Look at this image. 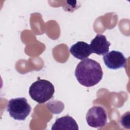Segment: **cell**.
Instances as JSON below:
<instances>
[{
    "label": "cell",
    "instance_id": "6da1fadb",
    "mask_svg": "<svg viewBox=\"0 0 130 130\" xmlns=\"http://www.w3.org/2000/svg\"><path fill=\"white\" fill-rule=\"evenodd\" d=\"M75 75L80 84L85 87H92L102 79L103 73L99 62L90 58H85L77 66Z\"/></svg>",
    "mask_w": 130,
    "mask_h": 130
},
{
    "label": "cell",
    "instance_id": "7a4b0ae2",
    "mask_svg": "<svg viewBox=\"0 0 130 130\" xmlns=\"http://www.w3.org/2000/svg\"><path fill=\"white\" fill-rule=\"evenodd\" d=\"M54 85L50 81L39 79L29 87V94L31 98L39 104L44 103L51 99L54 94Z\"/></svg>",
    "mask_w": 130,
    "mask_h": 130
},
{
    "label": "cell",
    "instance_id": "3957f363",
    "mask_svg": "<svg viewBox=\"0 0 130 130\" xmlns=\"http://www.w3.org/2000/svg\"><path fill=\"white\" fill-rule=\"evenodd\" d=\"M31 108L24 98H17L9 101L7 110L15 120H24L31 112Z\"/></svg>",
    "mask_w": 130,
    "mask_h": 130
},
{
    "label": "cell",
    "instance_id": "277c9868",
    "mask_svg": "<svg viewBox=\"0 0 130 130\" xmlns=\"http://www.w3.org/2000/svg\"><path fill=\"white\" fill-rule=\"evenodd\" d=\"M86 120L89 126L94 128H101L107 123V114L101 106H94L87 112Z\"/></svg>",
    "mask_w": 130,
    "mask_h": 130
},
{
    "label": "cell",
    "instance_id": "5b68a950",
    "mask_svg": "<svg viewBox=\"0 0 130 130\" xmlns=\"http://www.w3.org/2000/svg\"><path fill=\"white\" fill-rule=\"evenodd\" d=\"M126 60L122 53L116 50H112L103 56L104 63L107 68L112 70L125 67Z\"/></svg>",
    "mask_w": 130,
    "mask_h": 130
},
{
    "label": "cell",
    "instance_id": "8992f818",
    "mask_svg": "<svg viewBox=\"0 0 130 130\" xmlns=\"http://www.w3.org/2000/svg\"><path fill=\"white\" fill-rule=\"evenodd\" d=\"M110 44V43L107 41L105 36L102 34H98L91 40L90 47L92 53L102 55L108 52Z\"/></svg>",
    "mask_w": 130,
    "mask_h": 130
},
{
    "label": "cell",
    "instance_id": "52a82bcc",
    "mask_svg": "<svg viewBox=\"0 0 130 130\" xmlns=\"http://www.w3.org/2000/svg\"><path fill=\"white\" fill-rule=\"evenodd\" d=\"M69 51L75 58L80 60L87 58L92 53L90 45L83 41L77 42L73 45Z\"/></svg>",
    "mask_w": 130,
    "mask_h": 130
},
{
    "label": "cell",
    "instance_id": "ba28073f",
    "mask_svg": "<svg viewBox=\"0 0 130 130\" xmlns=\"http://www.w3.org/2000/svg\"><path fill=\"white\" fill-rule=\"evenodd\" d=\"M78 125L76 120L71 116L66 115L56 119L51 129L78 130Z\"/></svg>",
    "mask_w": 130,
    "mask_h": 130
},
{
    "label": "cell",
    "instance_id": "9c48e42d",
    "mask_svg": "<svg viewBox=\"0 0 130 130\" xmlns=\"http://www.w3.org/2000/svg\"><path fill=\"white\" fill-rule=\"evenodd\" d=\"M129 112L124 113L120 118V122L121 125L123 126L124 128H129Z\"/></svg>",
    "mask_w": 130,
    "mask_h": 130
}]
</instances>
